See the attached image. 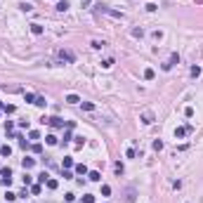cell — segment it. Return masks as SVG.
I'll list each match as a JSON object with an SVG mask.
<instances>
[{
  "mask_svg": "<svg viewBox=\"0 0 203 203\" xmlns=\"http://www.w3.org/2000/svg\"><path fill=\"white\" fill-rule=\"evenodd\" d=\"M194 2H196V5H203V0H194Z\"/></svg>",
  "mask_w": 203,
  "mask_h": 203,
  "instance_id": "44",
  "label": "cell"
},
{
  "mask_svg": "<svg viewBox=\"0 0 203 203\" xmlns=\"http://www.w3.org/2000/svg\"><path fill=\"white\" fill-rule=\"evenodd\" d=\"M128 203H135V189H128Z\"/></svg>",
  "mask_w": 203,
  "mask_h": 203,
  "instance_id": "28",
  "label": "cell"
},
{
  "mask_svg": "<svg viewBox=\"0 0 203 203\" xmlns=\"http://www.w3.org/2000/svg\"><path fill=\"white\" fill-rule=\"evenodd\" d=\"M154 149H156V151H161V149H163V142H161V140H156V142H154Z\"/></svg>",
  "mask_w": 203,
  "mask_h": 203,
  "instance_id": "36",
  "label": "cell"
},
{
  "mask_svg": "<svg viewBox=\"0 0 203 203\" xmlns=\"http://www.w3.org/2000/svg\"><path fill=\"white\" fill-rule=\"evenodd\" d=\"M88 179H92V182H99V179H102V175H99L97 170H90V172H88Z\"/></svg>",
  "mask_w": 203,
  "mask_h": 203,
  "instance_id": "9",
  "label": "cell"
},
{
  "mask_svg": "<svg viewBox=\"0 0 203 203\" xmlns=\"http://www.w3.org/2000/svg\"><path fill=\"white\" fill-rule=\"evenodd\" d=\"M71 165H73V158H71V156H64V163H62V170H69Z\"/></svg>",
  "mask_w": 203,
  "mask_h": 203,
  "instance_id": "11",
  "label": "cell"
},
{
  "mask_svg": "<svg viewBox=\"0 0 203 203\" xmlns=\"http://www.w3.org/2000/svg\"><path fill=\"white\" fill-rule=\"evenodd\" d=\"M31 149H33V154H40V151H43V147H40V144H33Z\"/></svg>",
  "mask_w": 203,
  "mask_h": 203,
  "instance_id": "41",
  "label": "cell"
},
{
  "mask_svg": "<svg viewBox=\"0 0 203 203\" xmlns=\"http://www.w3.org/2000/svg\"><path fill=\"white\" fill-rule=\"evenodd\" d=\"M189 130H191L189 125H182V128H177V130H175V137H177V140H182V137H184V135L189 132Z\"/></svg>",
  "mask_w": 203,
  "mask_h": 203,
  "instance_id": "6",
  "label": "cell"
},
{
  "mask_svg": "<svg viewBox=\"0 0 203 203\" xmlns=\"http://www.w3.org/2000/svg\"><path fill=\"white\" fill-rule=\"evenodd\" d=\"M5 198H7L9 203H12V201H14V198H17V194H12V191H7V194H5Z\"/></svg>",
  "mask_w": 203,
  "mask_h": 203,
  "instance_id": "37",
  "label": "cell"
},
{
  "mask_svg": "<svg viewBox=\"0 0 203 203\" xmlns=\"http://www.w3.org/2000/svg\"><path fill=\"white\" fill-rule=\"evenodd\" d=\"M64 198H66V203H71V201H76V194H71V191H69V194L64 196Z\"/></svg>",
  "mask_w": 203,
  "mask_h": 203,
  "instance_id": "38",
  "label": "cell"
},
{
  "mask_svg": "<svg viewBox=\"0 0 203 203\" xmlns=\"http://www.w3.org/2000/svg\"><path fill=\"white\" fill-rule=\"evenodd\" d=\"M31 33L33 35H43V26H40V24H31Z\"/></svg>",
  "mask_w": 203,
  "mask_h": 203,
  "instance_id": "10",
  "label": "cell"
},
{
  "mask_svg": "<svg viewBox=\"0 0 203 203\" xmlns=\"http://www.w3.org/2000/svg\"><path fill=\"white\" fill-rule=\"evenodd\" d=\"M24 97H26V102H31V104H33V102H35V95H33V92H26Z\"/></svg>",
  "mask_w": 203,
  "mask_h": 203,
  "instance_id": "34",
  "label": "cell"
},
{
  "mask_svg": "<svg viewBox=\"0 0 203 203\" xmlns=\"http://www.w3.org/2000/svg\"><path fill=\"white\" fill-rule=\"evenodd\" d=\"M19 9H24V12H31V9H33V5H28V2H21V5H19Z\"/></svg>",
  "mask_w": 203,
  "mask_h": 203,
  "instance_id": "25",
  "label": "cell"
},
{
  "mask_svg": "<svg viewBox=\"0 0 203 203\" xmlns=\"http://www.w3.org/2000/svg\"><path fill=\"white\" fill-rule=\"evenodd\" d=\"M154 76H156V71H154V69H144V78H147V80H154Z\"/></svg>",
  "mask_w": 203,
  "mask_h": 203,
  "instance_id": "16",
  "label": "cell"
},
{
  "mask_svg": "<svg viewBox=\"0 0 203 203\" xmlns=\"http://www.w3.org/2000/svg\"><path fill=\"white\" fill-rule=\"evenodd\" d=\"M50 125H52V128H64V125H66V121H64V118H59V116H54V118H50Z\"/></svg>",
  "mask_w": 203,
  "mask_h": 203,
  "instance_id": "5",
  "label": "cell"
},
{
  "mask_svg": "<svg viewBox=\"0 0 203 203\" xmlns=\"http://www.w3.org/2000/svg\"><path fill=\"white\" fill-rule=\"evenodd\" d=\"M57 2H59V0H57Z\"/></svg>",
  "mask_w": 203,
  "mask_h": 203,
  "instance_id": "46",
  "label": "cell"
},
{
  "mask_svg": "<svg viewBox=\"0 0 203 203\" xmlns=\"http://www.w3.org/2000/svg\"><path fill=\"white\" fill-rule=\"evenodd\" d=\"M28 137H31V140H40V132H38V130H31V132H28Z\"/></svg>",
  "mask_w": 203,
  "mask_h": 203,
  "instance_id": "31",
  "label": "cell"
},
{
  "mask_svg": "<svg viewBox=\"0 0 203 203\" xmlns=\"http://www.w3.org/2000/svg\"><path fill=\"white\" fill-rule=\"evenodd\" d=\"M47 177H50L47 172H40V175H38V182H40V184H45V182H47Z\"/></svg>",
  "mask_w": 203,
  "mask_h": 203,
  "instance_id": "26",
  "label": "cell"
},
{
  "mask_svg": "<svg viewBox=\"0 0 203 203\" xmlns=\"http://www.w3.org/2000/svg\"><path fill=\"white\" fill-rule=\"evenodd\" d=\"M57 57H59L62 62H69V64H73V62H76V54H73V52H69V50H59V52H57Z\"/></svg>",
  "mask_w": 203,
  "mask_h": 203,
  "instance_id": "1",
  "label": "cell"
},
{
  "mask_svg": "<svg viewBox=\"0 0 203 203\" xmlns=\"http://www.w3.org/2000/svg\"><path fill=\"white\" fill-rule=\"evenodd\" d=\"M45 184H47V189H57V187H59V182H57V179H47Z\"/></svg>",
  "mask_w": 203,
  "mask_h": 203,
  "instance_id": "21",
  "label": "cell"
},
{
  "mask_svg": "<svg viewBox=\"0 0 203 203\" xmlns=\"http://www.w3.org/2000/svg\"><path fill=\"white\" fill-rule=\"evenodd\" d=\"M99 9L104 14H109V17H114V19H123V12H118V9H109V7H102V5H99Z\"/></svg>",
  "mask_w": 203,
  "mask_h": 203,
  "instance_id": "3",
  "label": "cell"
},
{
  "mask_svg": "<svg viewBox=\"0 0 203 203\" xmlns=\"http://www.w3.org/2000/svg\"><path fill=\"white\" fill-rule=\"evenodd\" d=\"M0 154H2V156H9V154H12V147H9V144H2V147H0Z\"/></svg>",
  "mask_w": 203,
  "mask_h": 203,
  "instance_id": "14",
  "label": "cell"
},
{
  "mask_svg": "<svg viewBox=\"0 0 203 203\" xmlns=\"http://www.w3.org/2000/svg\"><path fill=\"white\" fill-rule=\"evenodd\" d=\"M161 69H163V71H170V69H172V64L165 62V64H161Z\"/></svg>",
  "mask_w": 203,
  "mask_h": 203,
  "instance_id": "43",
  "label": "cell"
},
{
  "mask_svg": "<svg viewBox=\"0 0 203 203\" xmlns=\"http://www.w3.org/2000/svg\"><path fill=\"white\" fill-rule=\"evenodd\" d=\"M80 147H85V140L83 137H76V149H80Z\"/></svg>",
  "mask_w": 203,
  "mask_h": 203,
  "instance_id": "32",
  "label": "cell"
},
{
  "mask_svg": "<svg viewBox=\"0 0 203 203\" xmlns=\"http://www.w3.org/2000/svg\"><path fill=\"white\" fill-rule=\"evenodd\" d=\"M40 191H43V187H40V184H33V187H31V194H35V196H38Z\"/></svg>",
  "mask_w": 203,
  "mask_h": 203,
  "instance_id": "23",
  "label": "cell"
},
{
  "mask_svg": "<svg viewBox=\"0 0 203 203\" xmlns=\"http://www.w3.org/2000/svg\"><path fill=\"white\" fill-rule=\"evenodd\" d=\"M35 106H40V109H43L45 104H47V102H45V97H35V102H33Z\"/></svg>",
  "mask_w": 203,
  "mask_h": 203,
  "instance_id": "22",
  "label": "cell"
},
{
  "mask_svg": "<svg viewBox=\"0 0 203 203\" xmlns=\"http://www.w3.org/2000/svg\"><path fill=\"white\" fill-rule=\"evenodd\" d=\"M144 9H147V12H156V9H158V5H156V2H147V5H144Z\"/></svg>",
  "mask_w": 203,
  "mask_h": 203,
  "instance_id": "18",
  "label": "cell"
},
{
  "mask_svg": "<svg viewBox=\"0 0 203 203\" xmlns=\"http://www.w3.org/2000/svg\"><path fill=\"white\" fill-rule=\"evenodd\" d=\"M66 102L69 104H80V97L78 95H66Z\"/></svg>",
  "mask_w": 203,
  "mask_h": 203,
  "instance_id": "12",
  "label": "cell"
},
{
  "mask_svg": "<svg viewBox=\"0 0 203 203\" xmlns=\"http://www.w3.org/2000/svg\"><path fill=\"white\" fill-rule=\"evenodd\" d=\"M170 64H179V54H177V52L170 54Z\"/></svg>",
  "mask_w": 203,
  "mask_h": 203,
  "instance_id": "27",
  "label": "cell"
},
{
  "mask_svg": "<svg viewBox=\"0 0 203 203\" xmlns=\"http://www.w3.org/2000/svg\"><path fill=\"white\" fill-rule=\"evenodd\" d=\"M76 172H78V175L83 177V175H88L90 170H88V165H85V163H78V165H76Z\"/></svg>",
  "mask_w": 203,
  "mask_h": 203,
  "instance_id": "8",
  "label": "cell"
},
{
  "mask_svg": "<svg viewBox=\"0 0 203 203\" xmlns=\"http://www.w3.org/2000/svg\"><path fill=\"white\" fill-rule=\"evenodd\" d=\"M45 142H47V144H50V147H54V144H57V137H54V135H47V137H45Z\"/></svg>",
  "mask_w": 203,
  "mask_h": 203,
  "instance_id": "19",
  "label": "cell"
},
{
  "mask_svg": "<svg viewBox=\"0 0 203 203\" xmlns=\"http://www.w3.org/2000/svg\"><path fill=\"white\" fill-rule=\"evenodd\" d=\"M102 66H104V69H111V66H114V59H104V62H102Z\"/></svg>",
  "mask_w": 203,
  "mask_h": 203,
  "instance_id": "30",
  "label": "cell"
},
{
  "mask_svg": "<svg viewBox=\"0 0 203 203\" xmlns=\"http://www.w3.org/2000/svg\"><path fill=\"white\" fill-rule=\"evenodd\" d=\"M57 9H59V12H66V9H69V2H66V0H59V2H57Z\"/></svg>",
  "mask_w": 203,
  "mask_h": 203,
  "instance_id": "13",
  "label": "cell"
},
{
  "mask_svg": "<svg viewBox=\"0 0 203 203\" xmlns=\"http://www.w3.org/2000/svg\"><path fill=\"white\" fill-rule=\"evenodd\" d=\"M125 156H128V158H135L137 154H135V149H128V151H125Z\"/></svg>",
  "mask_w": 203,
  "mask_h": 203,
  "instance_id": "40",
  "label": "cell"
},
{
  "mask_svg": "<svg viewBox=\"0 0 203 203\" xmlns=\"http://www.w3.org/2000/svg\"><path fill=\"white\" fill-rule=\"evenodd\" d=\"M0 184H2V179H0Z\"/></svg>",
  "mask_w": 203,
  "mask_h": 203,
  "instance_id": "45",
  "label": "cell"
},
{
  "mask_svg": "<svg viewBox=\"0 0 203 203\" xmlns=\"http://www.w3.org/2000/svg\"><path fill=\"white\" fill-rule=\"evenodd\" d=\"M201 73H203V69H201V66H191V78H198Z\"/></svg>",
  "mask_w": 203,
  "mask_h": 203,
  "instance_id": "15",
  "label": "cell"
},
{
  "mask_svg": "<svg viewBox=\"0 0 203 203\" xmlns=\"http://www.w3.org/2000/svg\"><path fill=\"white\" fill-rule=\"evenodd\" d=\"M154 121H156V118H154V111H142V123L144 125H151Z\"/></svg>",
  "mask_w": 203,
  "mask_h": 203,
  "instance_id": "4",
  "label": "cell"
},
{
  "mask_svg": "<svg viewBox=\"0 0 203 203\" xmlns=\"http://www.w3.org/2000/svg\"><path fill=\"white\" fill-rule=\"evenodd\" d=\"M184 116H187V118H191V116H194V109H191V106H187V109H184Z\"/></svg>",
  "mask_w": 203,
  "mask_h": 203,
  "instance_id": "35",
  "label": "cell"
},
{
  "mask_svg": "<svg viewBox=\"0 0 203 203\" xmlns=\"http://www.w3.org/2000/svg\"><path fill=\"white\" fill-rule=\"evenodd\" d=\"M21 165H24V170H31L35 165V158H28V156H26V158L21 161Z\"/></svg>",
  "mask_w": 203,
  "mask_h": 203,
  "instance_id": "7",
  "label": "cell"
},
{
  "mask_svg": "<svg viewBox=\"0 0 203 203\" xmlns=\"http://www.w3.org/2000/svg\"><path fill=\"white\" fill-rule=\"evenodd\" d=\"M90 45H92L95 50H102V47H106V43H104V40H92Z\"/></svg>",
  "mask_w": 203,
  "mask_h": 203,
  "instance_id": "17",
  "label": "cell"
},
{
  "mask_svg": "<svg viewBox=\"0 0 203 203\" xmlns=\"http://www.w3.org/2000/svg\"><path fill=\"white\" fill-rule=\"evenodd\" d=\"M83 109H85V111H95V104H92V102H83Z\"/></svg>",
  "mask_w": 203,
  "mask_h": 203,
  "instance_id": "24",
  "label": "cell"
},
{
  "mask_svg": "<svg viewBox=\"0 0 203 203\" xmlns=\"http://www.w3.org/2000/svg\"><path fill=\"white\" fill-rule=\"evenodd\" d=\"M0 179H2V184L9 187L12 184V170L9 168H0Z\"/></svg>",
  "mask_w": 203,
  "mask_h": 203,
  "instance_id": "2",
  "label": "cell"
},
{
  "mask_svg": "<svg viewBox=\"0 0 203 203\" xmlns=\"http://www.w3.org/2000/svg\"><path fill=\"white\" fill-rule=\"evenodd\" d=\"M114 168H116V172H118V175H123V163H116Z\"/></svg>",
  "mask_w": 203,
  "mask_h": 203,
  "instance_id": "39",
  "label": "cell"
},
{
  "mask_svg": "<svg viewBox=\"0 0 203 203\" xmlns=\"http://www.w3.org/2000/svg\"><path fill=\"white\" fill-rule=\"evenodd\" d=\"M130 33H132V38H142L144 35V28H132Z\"/></svg>",
  "mask_w": 203,
  "mask_h": 203,
  "instance_id": "20",
  "label": "cell"
},
{
  "mask_svg": "<svg viewBox=\"0 0 203 203\" xmlns=\"http://www.w3.org/2000/svg\"><path fill=\"white\" fill-rule=\"evenodd\" d=\"M109 194H111V187L104 184V187H102V196H109Z\"/></svg>",
  "mask_w": 203,
  "mask_h": 203,
  "instance_id": "33",
  "label": "cell"
},
{
  "mask_svg": "<svg viewBox=\"0 0 203 203\" xmlns=\"http://www.w3.org/2000/svg\"><path fill=\"white\" fill-rule=\"evenodd\" d=\"M83 203H95V196H92V194H85V196H83Z\"/></svg>",
  "mask_w": 203,
  "mask_h": 203,
  "instance_id": "29",
  "label": "cell"
},
{
  "mask_svg": "<svg viewBox=\"0 0 203 203\" xmlns=\"http://www.w3.org/2000/svg\"><path fill=\"white\" fill-rule=\"evenodd\" d=\"M31 182H33V177H31V175H24V187L31 184Z\"/></svg>",
  "mask_w": 203,
  "mask_h": 203,
  "instance_id": "42",
  "label": "cell"
}]
</instances>
